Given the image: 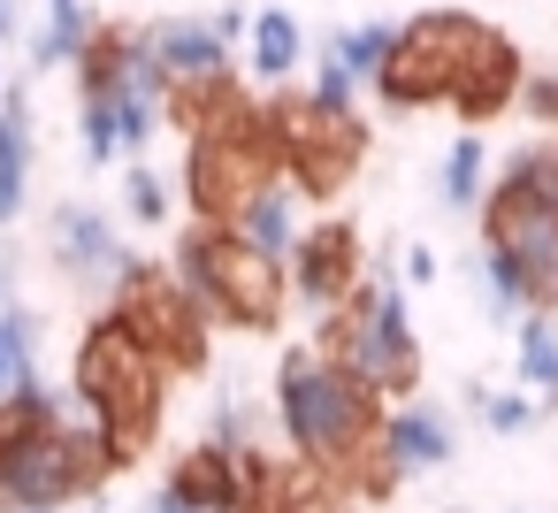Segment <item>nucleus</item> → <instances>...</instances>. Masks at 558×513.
Segmentation results:
<instances>
[{"instance_id":"nucleus-28","label":"nucleus","mask_w":558,"mask_h":513,"mask_svg":"<svg viewBox=\"0 0 558 513\" xmlns=\"http://www.w3.org/2000/svg\"><path fill=\"white\" fill-rule=\"evenodd\" d=\"M16 276H24V253H16L9 230H0V307H16Z\"/></svg>"},{"instance_id":"nucleus-16","label":"nucleus","mask_w":558,"mask_h":513,"mask_svg":"<svg viewBox=\"0 0 558 513\" xmlns=\"http://www.w3.org/2000/svg\"><path fill=\"white\" fill-rule=\"evenodd\" d=\"M299 62H306V24H299L291 9H260V16L245 24V70H253L260 85H283Z\"/></svg>"},{"instance_id":"nucleus-19","label":"nucleus","mask_w":558,"mask_h":513,"mask_svg":"<svg viewBox=\"0 0 558 513\" xmlns=\"http://www.w3.org/2000/svg\"><path fill=\"white\" fill-rule=\"evenodd\" d=\"M436 200L459 207V215H482V200H489V146H482V131L451 139V154L436 169Z\"/></svg>"},{"instance_id":"nucleus-30","label":"nucleus","mask_w":558,"mask_h":513,"mask_svg":"<svg viewBox=\"0 0 558 513\" xmlns=\"http://www.w3.org/2000/svg\"><path fill=\"white\" fill-rule=\"evenodd\" d=\"M398 269H405V284H436V253H428V246H405Z\"/></svg>"},{"instance_id":"nucleus-27","label":"nucleus","mask_w":558,"mask_h":513,"mask_svg":"<svg viewBox=\"0 0 558 513\" xmlns=\"http://www.w3.org/2000/svg\"><path fill=\"white\" fill-rule=\"evenodd\" d=\"M520 108L535 123H558V77H520Z\"/></svg>"},{"instance_id":"nucleus-3","label":"nucleus","mask_w":558,"mask_h":513,"mask_svg":"<svg viewBox=\"0 0 558 513\" xmlns=\"http://www.w3.org/2000/svg\"><path fill=\"white\" fill-rule=\"evenodd\" d=\"M276 421H283V437H291V452H299L322 482L367 490V475H375V437H383V398H375L352 368L322 360L314 345L283 353V368H276Z\"/></svg>"},{"instance_id":"nucleus-24","label":"nucleus","mask_w":558,"mask_h":513,"mask_svg":"<svg viewBox=\"0 0 558 513\" xmlns=\"http://www.w3.org/2000/svg\"><path fill=\"white\" fill-rule=\"evenodd\" d=\"M505 184H535V192H558V139H527L505 154Z\"/></svg>"},{"instance_id":"nucleus-33","label":"nucleus","mask_w":558,"mask_h":513,"mask_svg":"<svg viewBox=\"0 0 558 513\" xmlns=\"http://www.w3.org/2000/svg\"><path fill=\"white\" fill-rule=\"evenodd\" d=\"M0 93H9V70H0Z\"/></svg>"},{"instance_id":"nucleus-9","label":"nucleus","mask_w":558,"mask_h":513,"mask_svg":"<svg viewBox=\"0 0 558 513\" xmlns=\"http://www.w3.org/2000/svg\"><path fill=\"white\" fill-rule=\"evenodd\" d=\"M482 246H497V253L527 276V299H535V307H558V192L489 177Z\"/></svg>"},{"instance_id":"nucleus-18","label":"nucleus","mask_w":558,"mask_h":513,"mask_svg":"<svg viewBox=\"0 0 558 513\" xmlns=\"http://www.w3.org/2000/svg\"><path fill=\"white\" fill-rule=\"evenodd\" d=\"M93 9L85 0H47V24L32 32V70H77V55L93 47Z\"/></svg>"},{"instance_id":"nucleus-4","label":"nucleus","mask_w":558,"mask_h":513,"mask_svg":"<svg viewBox=\"0 0 558 513\" xmlns=\"http://www.w3.org/2000/svg\"><path fill=\"white\" fill-rule=\"evenodd\" d=\"M70 391L108 452V467H131L154 429H161V391H169V360L108 307L85 337H77V368H70Z\"/></svg>"},{"instance_id":"nucleus-22","label":"nucleus","mask_w":558,"mask_h":513,"mask_svg":"<svg viewBox=\"0 0 558 513\" xmlns=\"http://www.w3.org/2000/svg\"><path fill=\"white\" fill-rule=\"evenodd\" d=\"M474 269H482V314H489V322H520V314H535L527 276H520L497 246H482V261H474Z\"/></svg>"},{"instance_id":"nucleus-2","label":"nucleus","mask_w":558,"mask_h":513,"mask_svg":"<svg viewBox=\"0 0 558 513\" xmlns=\"http://www.w3.org/2000/svg\"><path fill=\"white\" fill-rule=\"evenodd\" d=\"M108 452L77 406V391H32L24 406H0V513H62L108 482Z\"/></svg>"},{"instance_id":"nucleus-20","label":"nucleus","mask_w":558,"mask_h":513,"mask_svg":"<svg viewBox=\"0 0 558 513\" xmlns=\"http://www.w3.org/2000/svg\"><path fill=\"white\" fill-rule=\"evenodd\" d=\"M390 47H398V24H352V32H329L322 55L352 77V85H375L390 70Z\"/></svg>"},{"instance_id":"nucleus-15","label":"nucleus","mask_w":558,"mask_h":513,"mask_svg":"<svg viewBox=\"0 0 558 513\" xmlns=\"http://www.w3.org/2000/svg\"><path fill=\"white\" fill-rule=\"evenodd\" d=\"M32 200V93L9 77L0 93V230H9Z\"/></svg>"},{"instance_id":"nucleus-25","label":"nucleus","mask_w":558,"mask_h":513,"mask_svg":"<svg viewBox=\"0 0 558 513\" xmlns=\"http://www.w3.org/2000/svg\"><path fill=\"white\" fill-rule=\"evenodd\" d=\"M466 398H474V406H482V421H489V429H497V437H520V429H535V406H527V398H520V391H482V383H474V391H466Z\"/></svg>"},{"instance_id":"nucleus-14","label":"nucleus","mask_w":558,"mask_h":513,"mask_svg":"<svg viewBox=\"0 0 558 513\" xmlns=\"http://www.w3.org/2000/svg\"><path fill=\"white\" fill-rule=\"evenodd\" d=\"M222 230H230L238 246H253L260 261H276V269H283V261H291V246H299V184H291V177H268V184H260V192L222 223Z\"/></svg>"},{"instance_id":"nucleus-12","label":"nucleus","mask_w":558,"mask_h":513,"mask_svg":"<svg viewBox=\"0 0 558 513\" xmlns=\"http://www.w3.org/2000/svg\"><path fill=\"white\" fill-rule=\"evenodd\" d=\"M283 291H291L299 307H314V314H337V307L360 291V238H352V223H314V230H299V246H291V261H283Z\"/></svg>"},{"instance_id":"nucleus-17","label":"nucleus","mask_w":558,"mask_h":513,"mask_svg":"<svg viewBox=\"0 0 558 513\" xmlns=\"http://www.w3.org/2000/svg\"><path fill=\"white\" fill-rule=\"evenodd\" d=\"M32 391H47V375H39V314L32 307H0V406H24Z\"/></svg>"},{"instance_id":"nucleus-21","label":"nucleus","mask_w":558,"mask_h":513,"mask_svg":"<svg viewBox=\"0 0 558 513\" xmlns=\"http://www.w3.org/2000/svg\"><path fill=\"white\" fill-rule=\"evenodd\" d=\"M520 383L543 391V398H558V314L550 307L520 314Z\"/></svg>"},{"instance_id":"nucleus-29","label":"nucleus","mask_w":558,"mask_h":513,"mask_svg":"<svg viewBox=\"0 0 558 513\" xmlns=\"http://www.w3.org/2000/svg\"><path fill=\"white\" fill-rule=\"evenodd\" d=\"M283 513H344V505H337L329 490H314V482H306V490H291V498H283Z\"/></svg>"},{"instance_id":"nucleus-8","label":"nucleus","mask_w":558,"mask_h":513,"mask_svg":"<svg viewBox=\"0 0 558 513\" xmlns=\"http://www.w3.org/2000/svg\"><path fill=\"white\" fill-rule=\"evenodd\" d=\"M138 47H146L154 70L169 77V93H177L169 116H177L184 131H199V116L238 93V55L215 39L207 16H154V24L138 32Z\"/></svg>"},{"instance_id":"nucleus-1","label":"nucleus","mask_w":558,"mask_h":513,"mask_svg":"<svg viewBox=\"0 0 558 513\" xmlns=\"http://www.w3.org/2000/svg\"><path fill=\"white\" fill-rule=\"evenodd\" d=\"M520 93V55L482 24V16H459V9H428L413 24H398V47H390V70L375 77V100L383 108H421V100H451L466 116H489Z\"/></svg>"},{"instance_id":"nucleus-7","label":"nucleus","mask_w":558,"mask_h":513,"mask_svg":"<svg viewBox=\"0 0 558 513\" xmlns=\"http://www.w3.org/2000/svg\"><path fill=\"white\" fill-rule=\"evenodd\" d=\"M268 177H283L276 139H268V116L238 108V93H230V100L207 108L199 131H192V207H199L207 223H230Z\"/></svg>"},{"instance_id":"nucleus-11","label":"nucleus","mask_w":558,"mask_h":513,"mask_svg":"<svg viewBox=\"0 0 558 513\" xmlns=\"http://www.w3.org/2000/svg\"><path fill=\"white\" fill-rule=\"evenodd\" d=\"M47 253H54V269L77 284V291H100V299H123L131 284H138V253H131V238L93 207V200H62L54 215H47Z\"/></svg>"},{"instance_id":"nucleus-10","label":"nucleus","mask_w":558,"mask_h":513,"mask_svg":"<svg viewBox=\"0 0 558 513\" xmlns=\"http://www.w3.org/2000/svg\"><path fill=\"white\" fill-rule=\"evenodd\" d=\"M268 139H276V162L291 169L299 192H337V184L352 177L360 146H367L360 116H329V108H314L306 93L268 108Z\"/></svg>"},{"instance_id":"nucleus-13","label":"nucleus","mask_w":558,"mask_h":513,"mask_svg":"<svg viewBox=\"0 0 558 513\" xmlns=\"http://www.w3.org/2000/svg\"><path fill=\"white\" fill-rule=\"evenodd\" d=\"M459 452V429L444 406H383V437H375V475H367V498L398 490L405 475H428Z\"/></svg>"},{"instance_id":"nucleus-26","label":"nucleus","mask_w":558,"mask_h":513,"mask_svg":"<svg viewBox=\"0 0 558 513\" xmlns=\"http://www.w3.org/2000/svg\"><path fill=\"white\" fill-rule=\"evenodd\" d=\"M306 100H314V108H329V116H352V108H360V85H352L329 55H314V85H306Z\"/></svg>"},{"instance_id":"nucleus-32","label":"nucleus","mask_w":558,"mask_h":513,"mask_svg":"<svg viewBox=\"0 0 558 513\" xmlns=\"http://www.w3.org/2000/svg\"><path fill=\"white\" fill-rule=\"evenodd\" d=\"M24 32V0H0V39H16Z\"/></svg>"},{"instance_id":"nucleus-5","label":"nucleus","mask_w":558,"mask_h":513,"mask_svg":"<svg viewBox=\"0 0 558 513\" xmlns=\"http://www.w3.org/2000/svg\"><path fill=\"white\" fill-rule=\"evenodd\" d=\"M169 276H177V291L192 299L199 322H238V330H276L283 322V269L260 261L253 246H238L222 223L184 230Z\"/></svg>"},{"instance_id":"nucleus-31","label":"nucleus","mask_w":558,"mask_h":513,"mask_svg":"<svg viewBox=\"0 0 558 513\" xmlns=\"http://www.w3.org/2000/svg\"><path fill=\"white\" fill-rule=\"evenodd\" d=\"M146 513H199V505H184V498H177V490H169V482H161V490H154V498H146Z\"/></svg>"},{"instance_id":"nucleus-6","label":"nucleus","mask_w":558,"mask_h":513,"mask_svg":"<svg viewBox=\"0 0 558 513\" xmlns=\"http://www.w3.org/2000/svg\"><path fill=\"white\" fill-rule=\"evenodd\" d=\"M314 353L337 360V368H352L375 398L413 391L421 383V337H413V314H405V284H390V276L360 284L337 314H322Z\"/></svg>"},{"instance_id":"nucleus-23","label":"nucleus","mask_w":558,"mask_h":513,"mask_svg":"<svg viewBox=\"0 0 558 513\" xmlns=\"http://www.w3.org/2000/svg\"><path fill=\"white\" fill-rule=\"evenodd\" d=\"M123 207H131V223H146V230L169 223V207H177V200H169V177L146 169V162H131V177H123Z\"/></svg>"},{"instance_id":"nucleus-34","label":"nucleus","mask_w":558,"mask_h":513,"mask_svg":"<svg viewBox=\"0 0 558 513\" xmlns=\"http://www.w3.org/2000/svg\"><path fill=\"white\" fill-rule=\"evenodd\" d=\"M451 513H466V505H451Z\"/></svg>"}]
</instances>
